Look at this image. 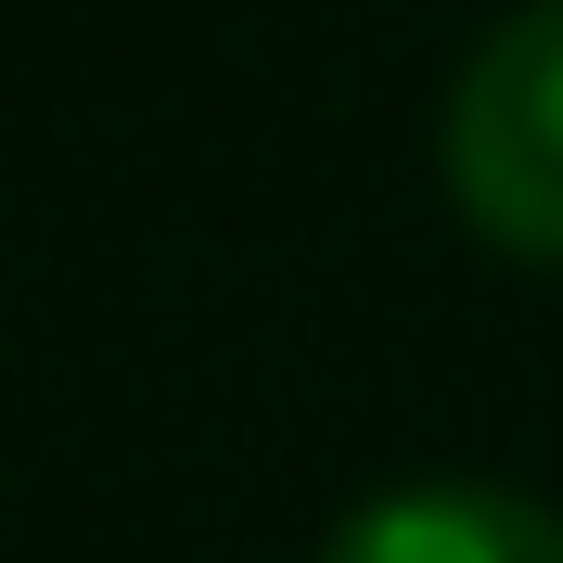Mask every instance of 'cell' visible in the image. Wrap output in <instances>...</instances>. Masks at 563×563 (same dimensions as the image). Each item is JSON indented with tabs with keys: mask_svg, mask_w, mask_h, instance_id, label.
Returning a JSON list of instances; mask_svg holds the SVG:
<instances>
[{
	"mask_svg": "<svg viewBox=\"0 0 563 563\" xmlns=\"http://www.w3.org/2000/svg\"><path fill=\"white\" fill-rule=\"evenodd\" d=\"M320 563H563V512L526 487H385L358 499Z\"/></svg>",
	"mask_w": 563,
	"mask_h": 563,
	"instance_id": "2",
	"label": "cell"
},
{
	"mask_svg": "<svg viewBox=\"0 0 563 563\" xmlns=\"http://www.w3.org/2000/svg\"><path fill=\"white\" fill-rule=\"evenodd\" d=\"M435 154H449V206L474 218V244L563 269V0H526L474 38Z\"/></svg>",
	"mask_w": 563,
	"mask_h": 563,
	"instance_id": "1",
	"label": "cell"
}]
</instances>
